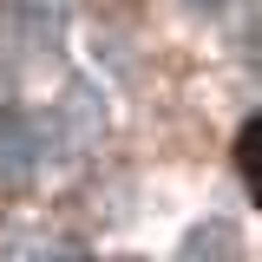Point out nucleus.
<instances>
[{
    "instance_id": "nucleus-5",
    "label": "nucleus",
    "mask_w": 262,
    "mask_h": 262,
    "mask_svg": "<svg viewBox=\"0 0 262 262\" xmlns=\"http://www.w3.org/2000/svg\"><path fill=\"white\" fill-rule=\"evenodd\" d=\"M33 262H79V256H72V249H39Z\"/></svg>"
},
{
    "instance_id": "nucleus-6",
    "label": "nucleus",
    "mask_w": 262,
    "mask_h": 262,
    "mask_svg": "<svg viewBox=\"0 0 262 262\" xmlns=\"http://www.w3.org/2000/svg\"><path fill=\"white\" fill-rule=\"evenodd\" d=\"M190 7H196V13H223L229 0H190Z\"/></svg>"
},
{
    "instance_id": "nucleus-2",
    "label": "nucleus",
    "mask_w": 262,
    "mask_h": 262,
    "mask_svg": "<svg viewBox=\"0 0 262 262\" xmlns=\"http://www.w3.org/2000/svg\"><path fill=\"white\" fill-rule=\"evenodd\" d=\"M177 262H236V229L229 223H196L190 236H184Z\"/></svg>"
},
{
    "instance_id": "nucleus-3",
    "label": "nucleus",
    "mask_w": 262,
    "mask_h": 262,
    "mask_svg": "<svg viewBox=\"0 0 262 262\" xmlns=\"http://www.w3.org/2000/svg\"><path fill=\"white\" fill-rule=\"evenodd\" d=\"M20 27H27V39H59L66 0H20Z\"/></svg>"
},
{
    "instance_id": "nucleus-1",
    "label": "nucleus",
    "mask_w": 262,
    "mask_h": 262,
    "mask_svg": "<svg viewBox=\"0 0 262 262\" xmlns=\"http://www.w3.org/2000/svg\"><path fill=\"white\" fill-rule=\"evenodd\" d=\"M46 164V125L33 118V112H0V177L7 184H27L33 170Z\"/></svg>"
},
{
    "instance_id": "nucleus-4",
    "label": "nucleus",
    "mask_w": 262,
    "mask_h": 262,
    "mask_svg": "<svg viewBox=\"0 0 262 262\" xmlns=\"http://www.w3.org/2000/svg\"><path fill=\"white\" fill-rule=\"evenodd\" d=\"M236 164H243V177H249V190H256V203H262V118L243 125V138H236Z\"/></svg>"
}]
</instances>
